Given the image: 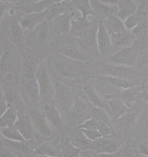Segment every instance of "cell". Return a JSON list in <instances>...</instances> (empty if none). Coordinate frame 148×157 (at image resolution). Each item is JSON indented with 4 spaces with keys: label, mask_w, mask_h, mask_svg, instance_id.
I'll use <instances>...</instances> for the list:
<instances>
[{
    "label": "cell",
    "mask_w": 148,
    "mask_h": 157,
    "mask_svg": "<svg viewBox=\"0 0 148 157\" xmlns=\"http://www.w3.org/2000/svg\"><path fill=\"white\" fill-rule=\"evenodd\" d=\"M54 85L55 97L58 100L64 102L70 99L71 97V91L69 88L58 81H54Z\"/></svg>",
    "instance_id": "29"
},
{
    "label": "cell",
    "mask_w": 148,
    "mask_h": 157,
    "mask_svg": "<svg viewBox=\"0 0 148 157\" xmlns=\"http://www.w3.org/2000/svg\"><path fill=\"white\" fill-rule=\"evenodd\" d=\"M139 50L137 46H129L119 50L108 56L107 60L116 65L130 66L137 60Z\"/></svg>",
    "instance_id": "3"
},
{
    "label": "cell",
    "mask_w": 148,
    "mask_h": 157,
    "mask_svg": "<svg viewBox=\"0 0 148 157\" xmlns=\"http://www.w3.org/2000/svg\"><path fill=\"white\" fill-rule=\"evenodd\" d=\"M137 119L138 114L134 111L130 110L122 115L117 120L123 122L127 126H132L134 124Z\"/></svg>",
    "instance_id": "37"
},
{
    "label": "cell",
    "mask_w": 148,
    "mask_h": 157,
    "mask_svg": "<svg viewBox=\"0 0 148 157\" xmlns=\"http://www.w3.org/2000/svg\"><path fill=\"white\" fill-rule=\"evenodd\" d=\"M106 79L108 82L110 83V84L118 89H123L125 90L133 87V84L132 83L128 81L126 79L107 76Z\"/></svg>",
    "instance_id": "33"
},
{
    "label": "cell",
    "mask_w": 148,
    "mask_h": 157,
    "mask_svg": "<svg viewBox=\"0 0 148 157\" xmlns=\"http://www.w3.org/2000/svg\"><path fill=\"white\" fill-rule=\"evenodd\" d=\"M81 131L90 140L95 141L103 138V136L97 129H76Z\"/></svg>",
    "instance_id": "42"
},
{
    "label": "cell",
    "mask_w": 148,
    "mask_h": 157,
    "mask_svg": "<svg viewBox=\"0 0 148 157\" xmlns=\"http://www.w3.org/2000/svg\"><path fill=\"white\" fill-rule=\"evenodd\" d=\"M4 97L7 104H11V102L14 100L15 98V94L12 90H6Z\"/></svg>",
    "instance_id": "45"
},
{
    "label": "cell",
    "mask_w": 148,
    "mask_h": 157,
    "mask_svg": "<svg viewBox=\"0 0 148 157\" xmlns=\"http://www.w3.org/2000/svg\"><path fill=\"white\" fill-rule=\"evenodd\" d=\"M18 118L15 106L12 104H8L7 108L5 111L1 115L0 126L1 127H8L14 125Z\"/></svg>",
    "instance_id": "22"
},
{
    "label": "cell",
    "mask_w": 148,
    "mask_h": 157,
    "mask_svg": "<svg viewBox=\"0 0 148 157\" xmlns=\"http://www.w3.org/2000/svg\"><path fill=\"white\" fill-rule=\"evenodd\" d=\"M91 28L92 23L88 19L84 18L82 16L76 19L73 18L71 22L70 33L71 35L78 38Z\"/></svg>",
    "instance_id": "20"
},
{
    "label": "cell",
    "mask_w": 148,
    "mask_h": 157,
    "mask_svg": "<svg viewBox=\"0 0 148 157\" xmlns=\"http://www.w3.org/2000/svg\"><path fill=\"white\" fill-rule=\"evenodd\" d=\"M30 114L34 126L41 135L44 137H50L53 135V131L49 125L44 115L34 109L30 110Z\"/></svg>",
    "instance_id": "9"
},
{
    "label": "cell",
    "mask_w": 148,
    "mask_h": 157,
    "mask_svg": "<svg viewBox=\"0 0 148 157\" xmlns=\"http://www.w3.org/2000/svg\"><path fill=\"white\" fill-rule=\"evenodd\" d=\"M48 14L49 13L47 9L40 13L26 14L24 16L19 18L18 21L23 28L33 30L40 23L45 20Z\"/></svg>",
    "instance_id": "13"
},
{
    "label": "cell",
    "mask_w": 148,
    "mask_h": 157,
    "mask_svg": "<svg viewBox=\"0 0 148 157\" xmlns=\"http://www.w3.org/2000/svg\"><path fill=\"white\" fill-rule=\"evenodd\" d=\"M148 32V22L146 21H143L139 23L136 27H135L130 32L137 37L145 35Z\"/></svg>",
    "instance_id": "40"
},
{
    "label": "cell",
    "mask_w": 148,
    "mask_h": 157,
    "mask_svg": "<svg viewBox=\"0 0 148 157\" xmlns=\"http://www.w3.org/2000/svg\"><path fill=\"white\" fill-rule=\"evenodd\" d=\"M104 25L110 35L127 30L123 22L118 18V17L114 15L108 17L104 23Z\"/></svg>",
    "instance_id": "25"
},
{
    "label": "cell",
    "mask_w": 148,
    "mask_h": 157,
    "mask_svg": "<svg viewBox=\"0 0 148 157\" xmlns=\"http://www.w3.org/2000/svg\"><path fill=\"white\" fill-rule=\"evenodd\" d=\"M98 122V120L91 117L78 125L75 129H97Z\"/></svg>",
    "instance_id": "43"
},
{
    "label": "cell",
    "mask_w": 148,
    "mask_h": 157,
    "mask_svg": "<svg viewBox=\"0 0 148 157\" xmlns=\"http://www.w3.org/2000/svg\"><path fill=\"white\" fill-rule=\"evenodd\" d=\"M145 88L146 89H147V90H148V81H146V84H145Z\"/></svg>",
    "instance_id": "51"
},
{
    "label": "cell",
    "mask_w": 148,
    "mask_h": 157,
    "mask_svg": "<svg viewBox=\"0 0 148 157\" xmlns=\"http://www.w3.org/2000/svg\"><path fill=\"white\" fill-rule=\"evenodd\" d=\"M84 92L86 95L87 99L93 105L100 108L103 109L104 110L108 109L109 110L107 104L104 103L98 95L97 94V93L96 92L92 87L86 85L84 87Z\"/></svg>",
    "instance_id": "26"
},
{
    "label": "cell",
    "mask_w": 148,
    "mask_h": 157,
    "mask_svg": "<svg viewBox=\"0 0 148 157\" xmlns=\"http://www.w3.org/2000/svg\"><path fill=\"white\" fill-rule=\"evenodd\" d=\"M0 155L3 157H14V155L12 152L7 148V147L1 146L0 147Z\"/></svg>",
    "instance_id": "46"
},
{
    "label": "cell",
    "mask_w": 148,
    "mask_h": 157,
    "mask_svg": "<svg viewBox=\"0 0 148 157\" xmlns=\"http://www.w3.org/2000/svg\"><path fill=\"white\" fill-rule=\"evenodd\" d=\"M97 130L100 132V133L103 136H108L112 133V131L110 130L109 125L107 123L99 121L97 125Z\"/></svg>",
    "instance_id": "44"
},
{
    "label": "cell",
    "mask_w": 148,
    "mask_h": 157,
    "mask_svg": "<svg viewBox=\"0 0 148 157\" xmlns=\"http://www.w3.org/2000/svg\"><path fill=\"white\" fill-rule=\"evenodd\" d=\"M110 5H116L118 8V18L123 21L138 11L137 6L130 0H113L101 1Z\"/></svg>",
    "instance_id": "8"
},
{
    "label": "cell",
    "mask_w": 148,
    "mask_h": 157,
    "mask_svg": "<svg viewBox=\"0 0 148 157\" xmlns=\"http://www.w3.org/2000/svg\"><path fill=\"white\" fill-rule=\"evenodd\" d=\"M96 45L100 55L108 57L112 55V45L110 36L102 21L99 23L96 33Z\"/></svg>",
    "instance_id": "4"
},
{
    "label": "cell",
    "mask_w": 148,
    "mask_h": 157,
    "mask_svg": "<svg viewBox=\"0 0 148 157\" xmlns=\"http://www.w3.org/2000/svg\"><path fill=\"white\" fill-rule=\"evenodd\" d=\"M35 76L39 88L41 101H46L51 99L53 94V89L51 79L44 60L39 66Z\"/></svg>",
    "instance_id": "2"
},
{
    "label": "cell",
    "mask_w": 148,
    "mask_h": 157,
    "mask_svg": "<svg viewBox=\"0 0 148 157\" xmlns=\"http://www.w3.org/2000/svg\"><path fill=\"white\" fill-rule=\"evenodd\" d=\"M113 54L121 49L129 46L134 41L136 36L128 30L110 34Z\"/></svg>",
    "instance_id": "11"
},
{
    "label": "cell",
    "mask_w": 148,
    "mask_h": 157,
    "mask_svg": "<svg viewBox=\"0 0 148 157\" xmlns=\"http://www.w3.org/2000/svg\"><path fill=\"white\" fill-rule=\"evenodd\" d=\"M87 109V105L86 103L80 100H76L74 103L73 110L76 117H80Z\"/></svg>",
    "instance_id": "39"
},
{
    "label": "cell",
    "mask_w": 148,
    "mask_h": 157,
    "mask_svg": "<svg viewBox=\"0 0 148 157\" xmlns=\"http://www.w3.org/2000/svg\"><path fill=\"white\" fill-rule=\"evenodd\" d=\"M1 70L3 71L9 70L11 68L10 56L8 51L5 50L3 52L0 58Z\"/></svg>",
    "instance_id": "41"
},
{
    "label": "cell",
    "mask_w": 148,
    "mask_h": 157,
    "mask_svg": "<svg viewBox=\"0 0 148 157\" xmlns=\"http://www.w3.org/2000/svg\"><path fill=\"white\" fill-rule=\"evenodd\" d=\"M53 1H19L15 9L22 11L26 14L40 13L48 9Z\"/></svg>",
    "instance_id": "5"
},
{
    "label": "cell",
    "mask_w": 148,
    "mask_h": 157,
    "mask_svg": "<svg viewBox=\"0 0 148 157\" xmlns=\"http://www.w3.org/2000/svg\"><path fill=\"white\" fill-rule=\"evenodd\" d=\"M62 156L64 157H80L81 151L73 146L69 138L66 140L61 146Z\"/></svg>",
    "instance_id": "32"
},
{
    "label": "cell",
    "mask_w": 148,
    "mask_h": 157,
    "mask_svg": "<svg viewBox=\"0 0 148 157\" xmlns=\"http://www.w3.org/2000/svg\"><path fill=\"white\" fill-rule=\"evenodd\" d=\"M121 144L115 140H107L100 138L94 141L91 151L98 154H113L119 149Z\"/></svg>",
    "instance_id": "12"
},
{
    "label": "cell",
    "mask_w": 148,
    "mask_h": 157,
    "mask_svg": "<svg viewBox=\"0 0 148 157\" xmlns=\"http://www.w3.org/2000/svg\"><path fill=\"white\" fill-rule=\"evenodd\" d=\"M32 35L38 46L44 47L49 44L50 40V34L48 24L46 20L40 23L33 29Z\"/></svg>",
    "instance_id": "15"
},
{
    "label": "cell",
    "mask_w": 148,
    "mask_h": 157,
    "mask_svg": "<svg viewBox=\"0 0 148 157\" xmlns=\"http://www.w3.org/2000/svg\"><path fill=\"white\" fill-rule=\"evenodd\" d=\"M81 43L86 46H91L96 43V35H95L92 27L78 38Z\"/></svg>",
    "instance_id": "34"
},
{
    "label": "cell",
    "mask_w": 148,
    "mask_h": 157,
    "mask_svg": "<svg viewBox=\"0 0 148 157\" xmlns=\"http://www.w3.org/2000/svg\"><path fill=\"white\" fill-rule=\"evenodd\" d=\"M34 156H47V157H58L62 156V153H60L55 147L50 144H44L39 147L34 153Z\"/></svg>",
    "instance_id": "31"
},
{
    "label": "cell",
    "mask_w": 148,
    "mask_h": 157,
    "mask_svg": "<svg viewBox=\"0 0 148 157\" xmlns=\"http://www.w3.org/2000/svg\"><path fill=\"white\" fill-rule=\"evenodd\" d=\"M91 117L98 120V121L106 122L109 125H110V119L103 109L95 106V108L92 109Z\"/></svg>",
    "instance_id": "38"
},
{
    "label": "cell",
    "mask_w": 148,
    "mask_h": 157,
    "mask_svg": "<svg viewBox=\"0 0 148 157\" xmlns=\"http://www.w3.org/2000/svg\"><path fill=\"white\" fill-rule=\"evenodd\" d=\"M45 117L48 122L58 130L62 128V121L59 112L54 105L46 103L43 105Z\"/></svg>",
    "instance_id": "19"
},
{
    "label": "cell",
    "mask_w": 148,
    "mask_h": 157,
    "mask_svg": "<svg viewBox=\"0 0 148 157\" xmlns=\"http://www.w3.org/2000/svg\"><path fill=\"white\" fill-rule=\"evenodd\" d=\"M102 71L107 76L123 79L127 78L133 73L132 69L127 66L110 64L103 65Z\"/></svg>",
    "instance_id": "17"
},
{
    "label": "cell",
    "mask_w": 148,
    "mask_h": 157,
    "mask_svg": "<svg viewBox=\"0 0 148 157\" xmlns=\"http://www.w3.org/2000/svg\"><path fill=\"white\" fill-rule=\"evenodd\" d=\"M140 98L142 100L148 104V90L146 89L140 93Z\"/></svg>",
    "instance_id": "49"
},
{
    "label": "cell",
    "mask_w": 148,
    "mask_h": 157,
    "mask_svg": "<svg viewBox=\"0 0 148 157\" xmlns=\"http://www.w3.org/2000/svg\"><path fill=\"white\" fill-rule=\"evenodd\" d=\"M49 14L55 16L74 12L75 10L73 1H53L48 9Z\"/></svg>",
    "instance_id": "21"
},
{
    "label": "cell",
    "mask_w": 148,
    "mask_h": 157,
    "mask_svg": "<svg viewBox=\"0 0 148 157\" xmlns=\"http://www.w3.org/2000/svg\"><path fill=\"white\" fill-rule=\"evenodd\" d=\"M92 8L95 14H98L103 16L108 17L113 15L114 9L108 4L103 2L101 1H90Z\"/></svg>",
    "instance_id": "28"
},
{
    "label": "cell",
    "mask_w": 148,
    "mask_h": 157,
    "mask_svg": "<svg viewBox=\"0 0 148 157\" xmlns=\"http://www.w3.org/2000/svg\"><path fill=\"white\" fill-rule=\"evenodd\" d=\"M142 119V129L144 133L148 136V117H145Z\"/></svg>",
    "instance_id": "47"
},
{
    "label": "cell",
    "mask_w": 148,
    "mask_h": 157,
    "mask_svg": "<svg viewBox=\"0 0 148 157\" xmlns=\"http://www.w3.org/2000/svg\"><path fill=\"white\" fill-rule=\"evenodd\" d=\"M22 79L24 92L28 97L34 100H41L39 88L35 75H24Z\"/></svg>",
    "instance_id": "16"
},
{
    "label": "cell",
    "mask_w": 148,
    "mask_h": 157,
    "mask_svg": "<svg viewBox=\"0 0 148 157\" xmlns=\"http://www.w3.org/2000/svg\"><path fill=\"white\" fill-rule=\"evenodd\" d=\"M107 105L109 111L116 120L118 119L126 113L132 110L122 101V100L117 99H112L109 100Z\"/></svg>",
    "instance_id": "24"
},
{
    "label": "cell",
    "mask_w": 148,
    "mask_h": 157,
    "mask_svg": "<svg viewBox=\"0 0 148 157\" xmlns=\"http://www.w3.org/2000/svg\"><path fill=\"white\" fill-rule=\"evenodd\" d=\"M146 52H147V53H148V49H147V50H146Z\"/></svg>",
    "instance_id": "52"
},
{
    "label": "cell",
    "mask_w": 148,
    "mask_h": 157,
    "mask_svg": "<svg viewBox=\"0 0 148 157\" xmlns=\"http://www.w3.org/2000/svg\"><path fill=\"white\" fill-rule=\"evenodd\" d=\"M21 25L18 21L12 22L8 28V37L11 42L16 45L23 44L24 36Z\"/></svg>",
    "instance_id": "23"
},
{
    "label": "cell",
    "mask_w": 148,
    "mask_h": 157,
    "mask_svg": "<svg viewBox=\"0 0 148 157\" xmlns=\"http://www.w3.org/2000/svg\"><path fill=\"white\" fill-rule=\"evenodd\" d=\"M56 52L58 54L78 61L84 62L87 60V57L84 52L71 44L60 45L56 48Z\"/></svg>",
    "instance_id": "14"
},
{
    "label": "cell",
    "mask_w": 148,
    "mask_h": 157,
    "mask_svg": "<svg viewBox=\"0 0 148 157\" xmlns=\"http://www.w3.org/2000/svg\"><path fill=\"white\" fill-rule=\"evenodd\" d=\"M53 63L56 72L65 78H78L84 73V66L81 61L58 54L53 57Z\"/></svg>",
    "instance_id": "1"
},
{
    "label": "cell",
    "mask_w": 148,
    "mask_h": 157,
    "mask_svg": "<svg viewBox=\"0 0 148 157\" xmlns=\"http://www.w3.org/2000/svg\"><path fill=\"white\" fill-rule=\"evenodd\" d=\"M1 134L4 138L11 141L16 142L27 141L14 125L8 127H1Z\"/></svg>",
    "instance_id": "27"
},
{
    "label": "cell",
    "mask_w": 148,
    "mask_h": 157,
    "mask_svg": "<svg viewBox=\"0 0 148 157\" xmlns=\"http://www.w3.org/2000/svg\"><path fill=\"white\" fill-rule=\"evenodd\" d=\"M139 150L142 155L148 156V144L142 143L139 144Z\"/></svg>",
    "instance_id": "48"
},
{
    "label": "cell",
    "mask_w": 148,
    "mask_h": 157,
    "mask_svg": "<svg viewBox=\"0 0 148 157\" xmlns=\"http://www.w3.org/2000/svg\"><path fill=\"white\" fill-rule=\"evenodd\" d=\"M14 125L18 129L26 140H31L34 137V126L30 114L25 113L18 114V118Z\"/></svg>",
    "instance_id": "7"
},
{
    "label": "cell",
    "mask_w": 148,
    "mask_h": 157,
    "mask_svg": "<svg viewBox=\"0 0 148 157\" xmlns=\"http://www.w3.org/2000/svg\"><path fill=\"white\" fill-rule=\"evenodd\" d=\"M143 21L142 16L141 13H138L137 11L132 16L129 17L124 21V26L127 30H132L135 27H136L139 23Z\"/></svg>",
    "instance_id": "35"
},
{
    "label": "cell",
    "mask_w": 148,
    "mask_h": 157,
    "mask_svg": "<svg viewBox=\"0 0 148 157\" xmlns=\"http://www.w3.org/2000/svg\"><path fill=\"white\" fill-rule=\"evenodd\" d=\"M15 10H16V9H14V8H11V9H10L8 12L9 15H10V16H14V14H15Z\"/></svg>",
    "instance_id": "50"
},
{
    "label": "cell",
    "mask_w": 148,
    "mask_h": 157,
    "mask_svg": "<svg viewBox=\"0 0 148 157\" xmlns=\"http://www.w3.org/2000/svg\"><path fill=\"white\" fill-rule=\"evenodd\" d=\"M74 16V12H72L55 16L53 22V26L54 32L57 35H65L70 32L71 22Z\"/></svg>",
    "instance_id": "10"
},
{
    "label": "cell",
    "mask_w": 148,
    "mask_h": 157,
    "mask_svg": "<svg viewBox=\"0 0 148 157\" xmlns=\"http://www.w3.org/2000/svg\"><path fill=\"white\" fill-rule=\"evenodd\" d=\"M69 140L73 146L81 151L91 150L94 142L90 140L81 131L76 129L70 135Z\"/></svg>",
    "instance_id": "18"
},
{
    "label": "cell",
    "mask_w": 148,
    "mask_h": 157,
    "mask_svg": "<svg viewBox=\"0 0 148 157\" xmlns=\"http://www.w3.org/2000/svg\"><path fill=\"white\" fill-rule=\"evenodd\" d=\"M43 60L37 52L28 50L24 52L22 57L23 71L25 75H35L39 66Z\"/></svg>",
    "instance_id": "6"
},
{
    "label": "cell",
    "mask_w": 148,
    "mask_h": 157,
    "mask_svg": "<svg viewBox=\"0 0 148 157\" xmlns=\"http://www.w3.org/2000/svg\"><path fill=\"white\" fill-rule=\"evenodd\" d=\"M137 95V92L136 90L131 87L124 90L123 92L122 93V100L127 106L131 105L134 102Z\"/></svg>",
    "instance_id": "36"
},
{
    "label": "cell",
    "mask_w": 148,
    "mask_h": 157,
    "mask_svg": "<svg viewBox=\"0 0 148 157\" xmlns=\"http://www.w3.org/2000/svg\"><path fill=\"white\" fill-rule=\"evenodd\" d=\"M73 3L75 9L78 10L81 12L82 17L87 19L88 17L91 15H96L92 8L90 1L88 0H73Z\"/></svg>",
    "instance_id": "30"
}]
</instances>
